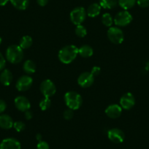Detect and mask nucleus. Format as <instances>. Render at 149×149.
Returning <instances> with one entry per match:
<instances>
[{
    "label": "nucleus",
    "instance_id": "f704fd0d",
    "mask_svg": "<svg viewBox=\"0 0 149 149\" xmlns=\"http://www.w3.org/2000/svg\"><path fill=\"white\" fill-rule=\"evenodd\" d=\"M48 1H49V0H37V2L40 6L44 7L48 3Z\"/></svg>",
    "mask_w": 149,
    "mask_h": 149
},
{
    "label": "nucleus",
    "instance_id": "4be33fe9",
    "mask_svg": "<svg viewBox=\"0 0 149 149\" xmlns=\"http://www.w3.org/2000/svg\"><path fill=\"white\" fill-rule=\"evenodd\" d=\"M118 4V0H100V5L104 9H113Z\"/></svg>",
    "mask_w": 149,
    "mask_h": 149
},
{
    "label": "nucleus",
    "instance_id": "2f4dec72",
    "mask_svg": "<svg viewBox=\"0 0 149 149\" xmlns=\"http://www.w3.org/2000/svg\"><path fill=\"white\" fill-rule=\"evenodd\" d=\"M5 65H6V60H5L4 56L0 53V72L5 69Z\"/></svg>",
    "mask_w": 149,
    "mask_h": 149
},
{
    "label": "nucleus",
    "instance_id": "7ed1b4c3",
    "mask_svg": "<svg viewBox=\"0 0 149 149\" xmlns=\"http://www.w3.org/2000/svg\"><path fill=\"white\" fill-rule=\"evenodd\" d=\"M64 102L68 108L76 110L81 107L83 103L81 94L75 91H68L64 95Z\"/></svg>",
    "mask_w": 149,
    "mask_h": 149
},
{
    "label": "nucleus",
    "instance_id": "b1692460",
    "mask_svg": "<svg viewBox=\"0 0 149 149\" xmlns=\"http://www.w3.org/2000/svg\"><path fill=\"white\" fill-rule=\"evenodd\" d=\"M102 22L105 26L111 27V26L113 24V19L110 13H106L103 14L102 16Z\"/></svg>",
    "mask_w": 149,
    "mask_h": 149
},
{
    "label": "nucleus",
    "instance_id": "4468645a",
    "mask_svg": "<svg viewBox=\"0 0 149 149\" xmlns=\"http://www.w3.org/2000/svg\"><path fill=\"white\" fill-rule=\"evenodd\" d=\"M105 113L109 118H117L122 113V107L116 104H110L106 108Z\"/></svg>",
    "mask_w": 149,
    "mask_h": 149
},
{
    "label": "nucleus",
    "instance_id": "bb28decb",
    "mask_svg": "<svg viewBox=\"0 0 149 149\" xmlns=\"http://www.w3.org/2000/svg\"><path fill=\"white\" fill-rule=\"evenodd\" d=\"M13 127L18 132H21L24 131L26 128V125L24 122L22 121H15L13 124Z\"/></svg>",
    "mask_w": 149,
    "mask_h": 149
},
{
    "label": "nucleus",
    "instance_id": "aec40b11",
    "mask_svg": "<svg viewBox=\"0 0 149 149\" xmlns=\"http://www.w3.org/2000/svg\"><path fill=\"white\" fill-rule=\"evenodd\" d=\"M23 69L26 74H33L36 71V65L33 61L27 60L24 62V65H23Z\"/></svg>",
    "mask_w": 149,
    "mask_h": 149
},
{
    "label": "nucleus",
    "instance_id": "dca6fc26",
    "mask_svg": "<svg viewBox=\"0 0 149 149\" xmlns=\"http://www.w3.org/2000/svg\"><path fill=\"white\" fill-rule=\"evenodd\" d=\"M13 120L10 116L6 114L0 115V128L3 130H10L13 127Z\"/></svg>",
    "mask_w": 149,
    "mask_h": 149
},
{
    "label": "nucleus",
    "instance_id": "5701e85b",
    "mask_svg": "<svg viewBox=\"0 0 149 149\" xmlns=\"http://www.w3.org/2000/svg\"><path fill=\"white\" fill-rule=\"evenodd\" d=\"M137 0H118V3L124 10H127L135 5Z\"/></svg>",
    "mask_w": 149,
    "mask_h": 149
},
{
    "label": "nucleus",
    "instance_id": "a878e982",
    "mask_svg": "<svg viewBox=\"0 0 149 149\" xmlns=\"http://www.w3.org/2000/svg\"><path fill=\"white\" fill-rule=\"evenodd\" d=\"M51 101L50 100V98H47V97H45L44 99H42V100L40 102V107L41 108L42 110H46L51 107Z\"/></svg>",
    "mask_w": 149,
    "mask_h": 149
},
{
    "label": "nucleus",
    "instance_id": "c756f323",
    "mask_svg": "<svg viewBox=\"0 0 149 149\" xmlns=\"http://www.w3.org/2000/svg\"><path fill=\"white\" fill-rule=\"evenodd\" d=\"M137 4L142 8L149 7V0H137Z\"/></svg>",
    "mask_w": 149,
    "mask_h": 149
},
{
    "label": "nucleus",
    "instance_id": "6e6552de",
    "mask_svg": "<svg viewBox=\"0 0 149 149\" xmlns=\"http://www.w3.org/2000/svg\"><path fill=\"white\" fill-rule=\"evenodd\" d=\"M107 137L110 141L114 143H121L124 142L125 134L120 129L113 128L107 132Z\"/></svg>",
    "mask_w": 149,
    "mask_h": 149
},
{
    "label": "nucleus",
    "instance_id": "7c9ffc66",
    "mask_svg": "<svg viewBox=\"0 0 149 149\" xmlns=\"http://www.w3.org/2000/svg\"><path fill=\"white\" fill-rule=\"evenodd\" d=\"M100 72H101V69H100V67H98V66H94V67H93L92 69H91V73L94 77L98 76L99 74H100Z\"/></svg>",
    "mask_w": 149,
    "mask_h": 149
},
{
    "label": "nucleus",
    "instance_id": "2eb2a0df",
    "mask_svg": "<svg viewBox=\"0 0 149 149\" xmlns=\"http://www.w3.org/2000/svg\"><path fill=\"white\" fill-rule=\"evenodd\" d=\"M13 77V74L8 69H4L0 74V82L5 86H8L12 83Z\"/></svg>",
    "mask_w": 149,
    "mask_h": 149
},
{
    "label": "nucleus",
    "instance_id": "cd10ccee",
    "mask_svg": "<svg viewBox=\"0 0 149 149\" xmlns=\"http://www.w3.org/2000/svg\"><path fill=\"white\" fill-rule=\"evenodd\" d=\"M73 115V110H71V109L68 108L67 110H66L64 112V114H63V116L65 118L66 120H70L71 118H72Z\"/></svg>",
    "mask_w": 149,
    "mask_h": 149
},
{
    "label": "nucleus",
    "instance_id": "9b49d317",
    "mask_svg": "<svg viewBox=\"0 0 149 149\" xmlns=\"http://www.w3.org/2000/svg\"><path fill=\"white\" fill-rule=\"evenodd\" d=\"M135 104V99L131 93H126L120 99V105L124 110H130Z\"/></svg>",
    "mask_w": 149,
    "mask_h": 149
},
{
    "label": "nucleus",
    "instance_id": "c9c22d12",
    "mask_svg": "<svg viewBox=\"0 0 149 149\" xmlns=\"http://www.w3.org/2000/svg\"><path fill=\"white\" fill-rule=\"evenodd\" d=\"M10 0H0V6H5Z\"/></svg>",
    "mask_w": 149,
    "mask_h": 149
},
{
    "label": "nucleus",
    "instance_id": "f257e3e1",
    "mask_svg": "<svg viewBox=\"0 0 149 149\" xmlns=\"http://www.w3.org/2000/svg\"><path fill=\"white\" fill-rule=\"evenodd\" d=\"M78 55V48L74 45H66L59 51L58 54V59L65 64L72 62Z\"/></svg>",
    "mask_w": 149,
    "mask_h": 149
},
{
    "label": "nucleus",
    "instance_id": "412c9836",
    "mask_svg": "<svg viewBox=\"0 0 149 149\" xmlns=\"http://www.w3.org/2000/svg\"><path fill=\"white\" fill-rule=\"evenodd\" d=\"M33 43L32 38L30 36L26 35L24 36L21 39L19 42V46L22 48L23 50L28 49L31 46Z\"/></svg>",
    "mask_w": 149,
    "mask_h": 149
},
{
    "label": "nucleus",
    "instance_id": "ddd939ff",
    "mask_svg": "<svg viewBox=\"0 0 149 149\" xmlns=\"http://www.w3.org/2000/svg\"><path fill=\"white\" fill-rule=\"evenodd\" d=\"M0 149H21V146L18 140L9 137L4 139L1 142Z\"/></svg>",
    "mask_w": 149,
    "mask_h": 149
},
{
    "label": "nucleus",
    "instance_id": "423d86ee",
    "mask_svg": "<svg viewBox=\"0 0 149 149\" xmlns=\"http://www.w3.org/2000/svg\"><path fill=\"white\" fill-rule=\"evenodd\" d=\"M132 21V16L127 10H123L118 13L113 19V23L117 26H127Z\"/></svg>",
    "mask_w": 149,
    "mask_h": 149
},
{
    "label": "nucleus",
    "instance_id": "20e7f679",
    "mask_svg": "<svg viewBox=\"0 0 149 149\" xmlns=\"http://www.w3.org/2000/svg\"><path fill=\"white\" fill-rule=\"evenodd\" d=\"M107 37L111 42L113 44L122 43L124 40V34L122 30L118 26L110 27L107 30Z\"/></svg>",
    "mask_w": 149,
    "mask_h": 149
},
{
    "label": "nucleus",
    "instance_id": "72a5a7b5",
    "mask_svg": "<svg viewBox=\"0 0 149 149\" xmlns=\"http://www.w3.org/2000/svg\"><path fill=\"white\" fill-rule=\"evenodd\" d=\"M33 117V114L29 110H27V111L25 112V118L26 120H30Z\"/></svg>",
    "mask_w": 149,
    "mask_h": 149
},
{
    "label": "nucleus",
    "instance_id": "9d476101",
    "mask_svg": "<svg viewBox=\"0 0 149 149\" xmlns=\"http://www.w3.org/2000/svg\"><path fill=\"white\" fill-rule=\"evenodd\" d=\"M94 81V76L91 72H85L79 75L78 78V84L82 88H88Z\"/></svg>",
    "mask_w": 149,
    "mask_h": 149
},
{
    "label": "nucleus",
    "instance_id": "a211bd4d",
    "mask_svg": "<svg viewBox=\"0 0 149 149\" xmlns=\"http://www.w3.org/2000/svg\"><path fill=\"white\" fill-rule=\"evenodd\" d=\"M94 54V50L90 45H84L78 48V54L83 58H89Z\"/></svg>",
    "mask_w": 149,
    "mask_h": 149
},
{
    "label": "nucleus",
    "instance_id": "4c0bfd02",
    "mask_svg": "<svg viewBox=\"0 0 149 149\" xmlns=\"http://www.w3.org/2000/svg\"><path fill=\"white\" fill-rule=\"evenodd\" d=\"M2 42V38H1V37H0V45H1Z\"/></svg>",
    "mask_w": 149,
    "mask_h": 149
},
{
    "label": "nucleus",
    "instance_id": "473e14b6",
    "mask_svg": "<svg viewBox=\"0 0 149 149\" xmlns=\"http://www.w3.org/2000/svg\"><path fill=\"white\" fill-rule=\"evenodd\" d=\"M7 108V104L4 100H0V115L5 112V110Z\"/></svg>",
    "mask_w": 149,
    "mask_h": 149
},
{
    "label": "nucleus",
    "instance_id": "e433bc0d",
    "mask_svg": "<svg viewBox=\"0 0 149 149\" xmlns=\"http://www.w3.org/2000/svg\"><path fill=\"white\" fill-rule=\"evenodd\" d=\"M36 138L38 141H41L42 140V135L40 134H37V136H36Z\"/></svg>",
    "mask_w": 149,
    "mask_h": 149
},
{
    "label": "nucleus",
    "instance_id": "39448f33",
    "mask_svg": "<svg viewBox=\"0 0 149 149\" xmlns=\"http://www.w3.org/2000/svg\"><path fill=\"white\" fill-rule=\"evenodd\" d=\"M86 11L83 7H78L70 13V20L74 25H81L86 18Z\"/></svg>",
    "mask_w": 149,
    "mask_h": 149
},
{
    "label": "nucleus",
    "instance_id": "f8f14e48",
    "mask_svg": "<svg viewBox=\"0 0 149 149\" xmlns=\"http://www.w3.org/2000/svg\"><path fill=\"white\" fill-rule=\"evenodd\" d=\"M15 106L19 111L26 112L31 108V104L28 99L24 96H18L14 100Z\"/></svg>",
    "mask_w": 149,
    "mask_h": 149
},
{
    "label": "nucleus",
    "instance_id": "1a4fd4ad",
    "mask_svg": "<svg viewBox=\"0 0 149 149\" xmlns=\"http://www.w3.org/2000/svg\"><path fill=\"white\" fill-rule=\"evenodd\" d=\"M33 84V79L29 75H23L17 81L15 87L19 91H27L31 88Z\"/></svg>",
    "mask_w": 149,
    "mask_h": 149
},
{
    "label": "nucleus",
    "instance_id": "c85d7f7f",
    "mask_svg": "<svg viewBox=\"0 0 149 149\" xmlns=\"http://www.w3.org/2000/svg\"><path fill=\"white\" fill-rule=\"evenodd\" d=\"M37 149H49V145L47 142L45 141H39V143H37Z\"/></svg>",
    "mask_w": 149,
    "mask_h": 149
},
{
    "label": "nucleus",
    "instance_id": "0eeeda50",
    "mask_svg": "<svg viewBox=\"0 0 149 149\" xmlns=\"http://www.w3.org/2000/svg\"><path fill=\"white\" fill-rule=\"evenodd\" d=\"M40 91L44 97L50 98L56 94V88L55 84L51 80L47 79L42 81L40 85Z\"/></svg>",
    "mask_w": 149,
    "mask_h": 149
},
{
    "label": "nucleus",
    "instance_id": "393cba45",
    "mask_svg": "<svg viewBox=\"0 0 149 149\" xmlns=\"http://www.w3.org/2000/svg\"><path fill=\"white\" fill-rule=\"evenodd\" d=\"M75 34L79 37H84L87 34V30L83 25H78L75 28Z\"/></svg>",
    "mask_w": 149,
    "mask_h": 149
},
{
    "label": "nucleus",
    "instance_id": "f03ea898",
    "mask_svg": "<svg viewBox=\"0 0 149 149\" xmlns=\"http://www.w3.org/2000/svg\"><path fill=\"white\" fill-rule=\"evenodd\" d=\"M5 56L9 62L12 64H18L24 58V51L19 45H12L8 48Z\"/></svg>",
    "mask_w": 149,
    "mask_h": 149
},
{
    "label": "nucleus",
    "instance_id": "6ab92c4d",
    "mask_svg": "<svg viewBox=\"0 0 149 149\" xmlns=\"http://www.w3.org/2000/svg\"><path fill=\"white\" fill-rule=\"evenodd\" d=\"M13 6L19 10H24L29 5V0H10Z\"/></svg>",
    "mask_w": 149,
    "mask_h": 149
},
{
    "label": "nucleus",
    "instance_id": "f3484780",
    "mask_svg": "<svg viewBox=\"0 0 149 149\" xmlns=\"http://www.w3.org/2000/svg\"><path fill=\"white\" fill-rule=\"evenodd\" d=\"M101 8L102 7L100 6V4H91V5L88 7V9H87V15H88V16L91 17V18H95L97 15H100V12H101Z\"/></svg>",
    "mask_w": 149,
    "mask_h": 149
}]
</instances>
